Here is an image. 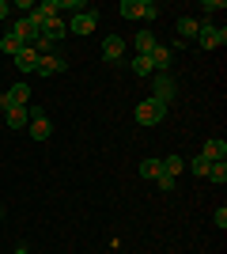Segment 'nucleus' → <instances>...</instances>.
Segmentation results:
<instances>
[{
  "instance_id": "obj_26",
  "label": "nucleus",
  "mask_w": 227,
  "mask_h": 254,
  "mask_svg": "<svg viewBox=\"0 0 227 254\" xmlns=\"http://www.w3.org/2000/svg\"><path fill=\"white\" fill-rule=\"evenodd\" d=\"M155 182H159V190H163V193H171L174 186H178V179H171V175H159Z\"/></svg>"
},
{
  "instance_id": "obj_11",
  "label": "nucleus",
  "mask_w": 227,
  "mask_h": 254,
  "mask_svg": "<svg viewBox=\"0 0 227 254\" xmlns=\"http://www.w3.org/2000/svg\"><path fill=\"white\" fill-rule=\"evenodd\" d=\"M148 61H151V68H155V72H171V64H174L171 46H155V50L148 53Z\"/></svg>"
},
{
  "instance_id": "obj_5",
  "label": "nucleus",
  "mask_w": 227,
  "mask_h": 254,
  "mask_svg": "<svg viewBox=\"0 0 227 254\" xmlns=\"http://www.w3.org/2000/svg\"><path fill=\"white\" fill-rule=\"evenodd\" d=\"M31 110V122H27V129H31L34 140H49V133H53V122H49V114H45L42 106H27Z\"/></svg>"
},
{
  "instance_id": "obj_13",
  "label": "nucleus",
  "mask_w": 227,
  "mask_h": 254,
  "mask_svg": "<svg viewBox=\"0 0 227 254\" xmlns=\"http://www.w3.org/2000/svg\"><path fill=\"white\" fill-rule=\"evenodd\" d=\"M121 53H125V38H121V34H106V42H102V57L114 64V61H121Z\"/></svg>"
},
{
  "instance_id": "obj_19",
  "label": "nucleus",
  "mask_w": 227,
  "mask_h": 254,
  "mask_svg": "<svg viewBox=\"0 0 227 254\" xmlns=\"http://www.w3.org/2000/svg\"><path fill=\"white\" fill-rule=\"evenodd\" d=\"M163 175V159H144L140 163V179H159Z\"/></svg>"
},
{
  "instance_id": "obj_28",
  "label": "nucleus",
  "mask_w": 227,
  "mask_h": 254,
  "mask_svg": "<svg viewBox=\"0 0 227 254\" xmlns=\"http://www.w3.org/2000/svg\"><path fill=\"white\" fill-rule=\"evenodd\" d=\"M8 11H11V4H8V0H0V23L8 19Z\"/></svg>"
},
{
  "instance_id": "obj_20",
  "label": "nucleus",
  "mask_w": 227,
  "mask_h": 254,
  "mask_svg": "<svg viewBox=\"0 0 227 254\" xmlns=\"http://www.w3.org/2000/svg\"><path fill=\"white\" fill-rule=\"evenodd\" d=\"M185 167H189V175H197V179H205V175H208V167H212V163H208L205 156H193V159H189V163H185Z\"/></svg>"
},
{
  "instance_id": "obj_29",
  "label": "nucleus",
  "mask_w": 227,
  "mask_h": 254,
  "mask_svg": "<svg viewBox=\"0 0 227 254\" xmlns=\"http://www.w3.org/2000/svg\"><path fill=\"white\" fill-rule=\"evenodd\" d=\"M15 254H31V251H27V247H15Z\"/></svg>"
},
{
  "instance_id": "obj_7",
  "label": "nucleus",
  "mask_w": 227,
  "mask_h": 254,
  "mask_svg": "<svg viewBox=\"0 0 227 254\" xmlns=\"http://www.w3.org/2000/svg\"><path fill=\"white\" fill-rule=\"evenodd\" d=\"M27 99H31V84H11L8 91H0V114L8 106H27Z\"/></svg>"
},
{
  "instance_id": "obj_16",
  "label": "nucleus",
  "mask_w": 227,
  "mask_h": 254,
  "mask_svg": "<svg viewBox=\"0 0 227 254\" xmlns=\"http://www.w3.org/2000/svg\"><path fill=\"white\" fill-rule=\"evenodd\" d=\"M4 118H8V129H27L31 110H27V106H8V110H4Z\"/></svg>"
},
{
  "instance_id": "obj_2",
  "label": "nucleus",
  "mask_w": 227,
  "mask_h": 254,
  "mask_svg": "<svg viewBox=\"0 0 227 254\" xmlns=\"http://www.w3.org/2000/svg\"><path fill=\"white\" fill-rule=\"evenodd\" d=\"M136 126H159L163 118H167V106L159 103V99H144V103H136Z\"/></svg>"
},
{
  "instance_id": "obj_24",
  "label": "nucleus",
  "mask_w": 227,
  "mask_h": 254,
  "mask_svg": "<svg viewBox=\"0 0 227 254\" xmlns=\"http://www.w3.org/2000/svg\"><path fill=\"white\" fill-rule=\"evenodd\" d=\"M61 11H72V15H80V11H87L84 0H61Z\"/></svg>"
},
{
  "instance_id": "obj_3",
  "label": "nucleus",
  "mask_w": 227,
  "mask_h": 254,
  "mask_svg": "<svg viewBox=\"0 0 227 254\" xmlns=\"http://www.w3.org/2000/svg\"><path fill=\"white\" fill-rule=\"evenodd\" d=\"M227 42V27H216L212 19H201V31H197V46L201 50H216Z\"/></svg>"
},
{
  "instance_id": "obj_6",
  "label": "nucleus",
  "mask_w": 227,
  "mask_h": 254,
  "mask_svg": "<svg viewBox=\"0 0 227 254\" xmlns=\"http://www.w3.org/2000/svg\"><path fill=\"white\" fill-rule=\"evenodd\" d=\"M174 95H178V84H174L171 72H155V91H151V99H159L163 106H171Z\"/></svg>"
},
{
  "instance_id": "obj_22",
  "label": "nucleus",
  "mask_w": 227,
  "mask_h": 254,
  "mask_svg": "<svg viewBox=\"0 0 227 254\" xmlns=\"http://www.w3.org/2000/svg\"><path fill=\"white\" fill-rule=\"evenodd\" d=\"M0 50L8 53V57H15V53L23 50V42H19V38H15V34H4V38H0Z\"/></svg>"
},
{
  "instance_id": "obj_27",
  "label": "nucleus",
  "mask_w": 227,
  "mask_h": 254,
  "mask_svg": "<svg viewBox=\"0 0 227 254\" xmlns=\"http://www.w3.org/2000/svg\"><path fill=\"white\" fill-rule=\"evenodd\" d=\"M216 224H220V228H227V209H224V205L216 209Z\"/></svg>"
},
{
  "instance_id": "obj_25",
  "label": "nucleus",
  "mask_w": 227,
  "mask_h": 254,
  "mask_svg": "<svg viewBox=\"0 0 227 254\" xmlns=\"http://www.w3.org/2000/svg\"><path fill=\"white\" fill-rule=\"evenodd\" d=\"M201 11H205V19H208V15L224 11V0H205V4H201Z\"/></svg>"
},
{
  "instance_id": "obj_1",
  "label": "nucleus",
  "mask_w": 227,
  "mask_h": 254,
  "mask_svg": "<svg viewBox=\"0 0 227 254\" xmlns=\"http://www.w3.org/2000/svg\"><path fill=\"white\" fill-rule=\"evenodd\" d=\"M121 15H125V19H159V4H155V0H121Z\"/></svg>"
},
{
  "instance_id": "obj_23",
  "label": "nucleus",
  "mask_w": 227,
  "mask_h": 254,
  "mask_svg": "<svg viewBox=\"0 0 227 254\" xmlns=\"http://www.w3.org/2000/svg\"><path fill=\"white\" fill-rule=\"evenodd\" d=\"M133 72H140V76H155V68H151L148 57H133Z\"/></svg>"
},
{
  "instance_id": "obj_12",
  "label": "nucleus",
  "mask_w": 227,
  "mask_h": 254,
  "mask_svg": "<svg viewBox=\"0 0 227 254\" xmlns=\"http://www.w3.org/2000/svg\"><path fill=\"white\" fill-rule=\"evenodd\" d=\"M11 61H15V68H19V72H34V68H38V50H34V46H23Z\"/></svg>"
},
{
  "instance_id": "obj_9",
  "label": "nucleus",
  "mask_w": 227,
  "mask_h": 254,
  "mask_svg": "<svg viewBox=\"0 0 227 254\" xmlns=\"http://www.w3.org/2000/svg\"><path fill=\"white\" fill-rule=\"evenodd\" d=\"M38 34H42L45 42H53V46H57V42H61V38L68 34V23L61 19V15H57V19H45L42 27H38Z\"/></svg>"
},
{
  "instance_id": "obj_18",
  "label": "nucleus",
  "mask_w": 227,
  "mask_h": 254,
  "mask_svg": "<svg viewBox=\"0 0 227 254\" xmlns=\"http://www.w3.org/2000/svg\"><path fill=\"white\" fill-rule=\"evenodd\" d=\"M182 171H185V159H182V156H167V159H163V175H171V179H178Z\"/></svg>"
},
{
  "instance_id": "obj_21",
  "label": "nucleus",
  "mask_w": 227,
  "mask_h": 254,
  "mask_svg": "<svg viewBox=\"0 0 227 254\" xmlns=\"http://www.w3.org/2000/svg\"><path fill=\"white\" fill-rule=\"evenodd\" d=\"M205 179H208V182H216V186H224V182H227V163H212Z\"/></svg>"
},
{
  "instance_id": "obj_15",
  "label": "nucleus",
  "mask_w": 227,
  "mask_h": 254,
  "mask_svg": "<svg viewBox=\"0 0 227 254\" xmlns=\"http://www.w3.org/2000/svg\"><path fill=\"white\" fill-rule=\"evenodd\" d=\"M197 31H201V19H193V15H182V19H178V38H182L185 46L197 42Z\"/></svg>"
},
{
  "instance_id": "obj_14",
  "label": "nucleus",
  "mask_w": 227,
  "mask_h": 254,
  "mask_svg": "<svg viewBox=\"0 0 227 254\" xmlns=\"http://www.w3.org/2000/svg\"><path fill=\"white\" fill-rule=\"evenodd\" d=\"M201 156L208 159V163H224L227 159V144L220 137H212V140H205V148H201Z\"/></svg>"
},
{
  "instance_id": "obj_10",
  "label": "nucleus",
  "mask_w": 227,
  "mask_h": 254,
  "mask_svg": "<svg viewBox=\"0 0 227 254\" xmlns=\"http://www.w3.org/2000/svg\"><path fill=\"white\" fill-rule=\"evenodd\" d=\"M65 68H68L65 57H57V53H45V57H38V68H34V72H38V76H57V72H65Z\"/></svg>"
},
{
  "instance_id": "obj_17",
  "label": "nucleus",
  "mask_w": 227,
  "mask_h": 254,
  "mask_svg": "<svg viewBox=\"0 0 227 254\" xmlns=\"http://www.w3.org/2000/svg\"><path fill=\"white\" fill-rule=\"evenodd\" d=\"M133 46H136V57H148V53L155 50V46H159V38H155L151 31H140L136 38H133Z\"/></svg>"
},
{
  "instance_id": "obj_8",
  "label": "nucleus",
  "mask_w": 227,
  "mask_h": 254,
  "mask_svg": "<svg viewBox=\"0 0 227 254\" xmlns=\"http://www.w3.org/2000/svg\"><path fill=\"white\" fill-rule=\"evenodd\" d=\"M95 27H98V11H80V15L68 19V31L72 34H91Z\"/></svg>"
},
{
  "instance_id": "obj_4",
  "label": "nucleus",
  "mask_w": 227,
  "mask_h": 254,
  "mask_svg": "<svg viewBox=\"0 0 227 254\" xmlns=\"http://www.w3.org/2000/svg\"><path fill=\"white\" fill-rule=\"evenodd\" d=\"M8 34H15L23 46H34L38 42V23L31 15H15V19H8Z\"/></svg>"
}]
</instances>
